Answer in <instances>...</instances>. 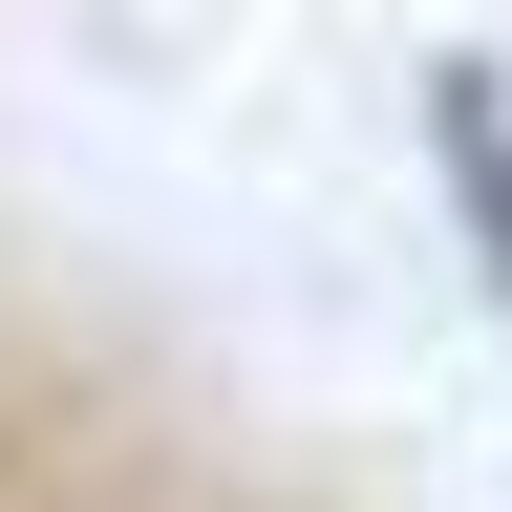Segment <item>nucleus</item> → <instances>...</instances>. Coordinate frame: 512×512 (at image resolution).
I'll use <instances>...</instances> for the list:
<instances>
[{
  "instance_id": "obj_1",
  "label": "nucleus",
  "mask_w": 512,
  "mask_h": 512,
  "mask_svg": "<svg viewBox=\"0 0 512 512\" xmlns=\"http://www.w3.org/2000/svg\"><path fill=\"white\" fill-rule=\"evenodd\" d=\"M427 171L470 214V278L512 299V107H491V64H427Z\"/></svg>"
}]
</instances>
